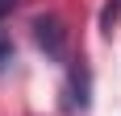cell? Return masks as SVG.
<instances>
[{
    "instance_id": "6da1fadb",
    "label": "cell",
    "mask_w": 121,
    "mask_h": 116,
    "mask_svg": "<svg viewBox=\"0 0 121 116\" xmlns=\"http://www.w3.org/2000/svg\"><path fill=\"white\" fill-rule=\"evenodd\" d=\"M34 42H38V50L46 58H54V62L67 58V29H63L59 17H38L34 21Z\"/></svg>"
},
{
    "instance_id": "7a4b0ae2",
    "label": "cell",
    "mask_w": 121,
    "mask_h": 116,
    "mask_svg": "<svg viewBox=\"0 0 121 116\" xmlns=\"http://www.w3.org/2000/svg\"><path fill=\"white\" fill-rule=\"evenodd\" d=\"M88 91H92V75H88L84 62H75L71 75H67V100H63V108H67L71 116L88 112Z\"/></svg>"
},
{
    "instance_id": "3957f363",
    "label": "cell",
    "mask_w": 121,
    "mask_h": 116,
    "mask_svg": "<svg viewBox=\"0 0 121 116\" xmlns=\"http://www.w3.org/2000/svg\"><path fill=\"white\" fill-rule=\"evenodd\" d=\"M121 21V0H109V4H104V12H100V29H104V33H113V25Z\"/></svg>"
},
{
    "instance_id": "277c9868",
    "label": "cell",
    "mask_w": 121,
    "mask_h": 116,
    "mask_svg": "<svg viewBox=\"0 0 121 116\" xmlns=\"http://www.w3.org/2000/svg\"><path fill=\"white\" fill-rule=\"evenodd\" d=\"M9 62H13V37L4 33V29H0V70L9 66Z\"/></svg>"
},
{
    "instance_id": "5b68a950",
    "label": "cell",
    "mask_w": 121,
    "mask_h": 116,
    "mask_svg": "<svg viewBox=\"0 0 121 116\" xmlns=\"http://www.w3.org/2000/svg\"><path fill=\"white\" fill-rule=\"evenodd\" d=\"M13 4H17V0H0V17H4V12H9Z\"/></svg>"
}]
</instances>
